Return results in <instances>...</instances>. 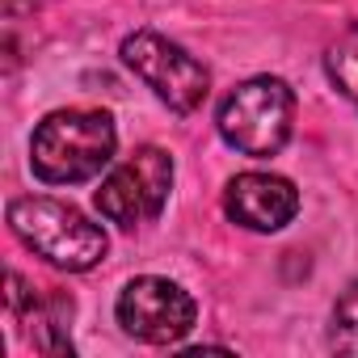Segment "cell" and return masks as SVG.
<instances>
[{"mask_svg":"<svg viewBox=\"0 0 358 358\" xmlns=\"http://www.w3.org/2000/svg\"><path fill=\"white\" fill-rule=\"evenodd\" d=\"M224 211L249 232H282L299 215V190L282 173H236L224 190Z\"/></svg>","mask_w":358,"mask_h":358,"instance_id":"7","label":"cell"},{"mask_svg":"<svg viewBox=\"0 0 358 358\" xmlns=\"http://www.w3.org/2000/svg\"><path fill=\"white\" fill-rule=\"evenodd\" d=\"M118 127L106 110H55L30 135V169L47 186H80L114 160Z\"/></svg>","mask_w":358,"mask_h":358,"instance_id":"1","label":"cell"},{"mask_svg":"<svg viewBox=\"0 0 358 358\" xmlns=\"http://www.w3.org/2000/svg\"><path fill=\"white\" fill-rule=\"evenodd\" d=\"M5 303H9V316H13L17 324H26L30 345H34L38 354H51V358L76 354L72 333H68V324H72V299H68V295H59V291L34 295V291L26 287V278H22L17 270H9Z\"/></svg>","mask_w":358,"mask_h":358,"instance_id":"8","label":"cell"},{"mask_svg":"<svg viewBox=\"0 0 358 358\" xmlns=\"http://www.w3.org/2000/svg\"><path fill=\"white\" fill-rule=\"evenodd\" d=\"M9 228L34 257H43L55 270H68V274H85V270L101 266V257L110 249L101 224H93L80 207L47 199V194L13 199Z\"/></svg>","mask_w":358,"mask_h":358,"instance_id":"2","label":"cell"},{"mask_svg":"<svg viewBox=\"0 0 358 358\" xmlns=\"http://www.w3.org/2000/svg\"><path fill=\"white\" fill-rule=\"evenodd\" d=\"M122 64L156 93V101H164L173 114H194L207 93H211V72L203 59H194L186 47H177L173 38L156 34V30H135L122 38L118 47Z\"/></svg>","mask_w":358,"mask_h":358,"instance_id":"4","label":"cell"},{"mask_svg":"<svg viewBox=\"0 0 358 358\" xmlns=\"http://www.w3.org/2000/svg\"><path fill=\"white\" fill-rule=\"evenodd\" d=\"M324 72H329V85L358 110V30H350L324 51Z\"/></svg>","mask_w":358,"mask_h":358,"instance_id":"9","label":"cell"},{"mask_svg":"<svg viewBox=\"0 0 358 358\" xmlns=\"http://www.w3.org/2000/svg\"><path fill=\"white\" fill-rule=\"evenodd\" d=\"M215 127L220 139L241 156H278L295 127V93L282 76H249L220 101Z\"/></svg>","mask_w":358,"mask_h":358,"instance_id":"3","label":"cell"},{"mask_svg":"<svg viewBox=\"0 0 358 358\" xmlns=\"http://www.w3.org/2000/svg\"><path fill=\"white\" fill-rule=\"evenodd\" d=\"M169 190H173V156L156 143H143L101 177L93 203L101 220L118 228H139L164 211Z\"/></svg>","mask_w":358,"mask_h":358,"instance_id":"5","label":"cell"},{"mask_svg":"<svg viewBox=\"0 0 358 358\" xmlns=\"http://www.w3.org/2000/svg\"><path fill=\"white\" fill-rule=\"evenodd\" d=\"M114 316L122 324L127 337L148 341V345H177L199 320V303L194 295L160 274H139L131 278L118 299H114Z\"/></svg>","mask_w":358,"mask_h":358,"instance_id":"6","label":"cell"},{"mask_svg":"<svg viewBox=\"0 0 358 358\" xmlns=\"http://www.w3.org/2000/svg\"><path fill=\"white\" fill-rule=\"evenodd\" d=\"M329 350L358 358V278L333 303V316H329Z\"/></svg>","mask_w":358,"mask_h":358,"instance_id":"10","label":"cell"}]
</instances>
